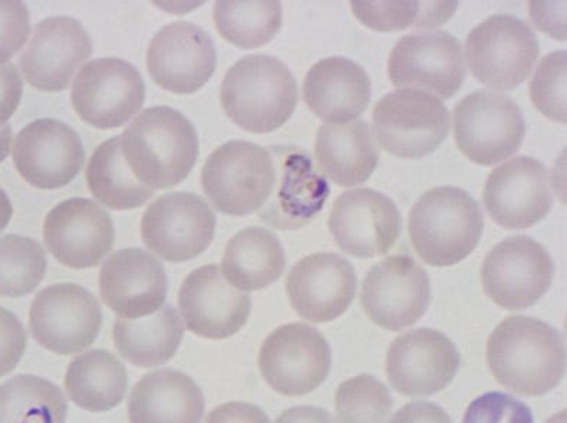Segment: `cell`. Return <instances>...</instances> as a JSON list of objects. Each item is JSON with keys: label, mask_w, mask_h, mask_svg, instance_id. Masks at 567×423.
I'll return each instance as SVG.
<instances>
[{"label": "cell", "mask_w": 567, "mask_h": 423, "mask_svg": "<svg viewBox=\"0 0 567 423\" xmlns=\"http://www.w3.org/2000/svg\"><path fill=\"white\" fill-rule=\"evenodd\" d=\"M486 361L492 375L516 395L540 396L559 385L566 347L559 332L536 318H506L491 333Z\"/></svg>", "instance_id": "1"}, {"label": "cell", "mask_w": 567, "mask_h": 423, "mask_svg": "<svg viewBox=\"0 0 567 423\" xmlns=\"http://www.w3.org/2000/svg\"><path fill=\"white\" fill-rule=\"evenodd\" d=\"M121 147L134 176L153 190H166L186 180L198 157L196 128L167 106L138 114L121 136Z\"/></svg>", "instance_id": "2"}, {"label": "cell", "mask_w": 567, "mask_h": 423, "mask_svg": "<svg viewBox=\"0 0 567 423\" xmlns=\"http://www.w3.org/2000/svg\"><path fill=\"white\" fill-rule=\"evenodd\" d=\"M220 102L238 127L271 133L290 121L298 86L290 69L268 54H250L233 64L220 87Z\"/></svg>", "instance_id": "3"}, {"label": "cell", "mask_w": 567, "mask_h": 423, "mask_svg": "<svg viewBox=\"0 0 567 423\" xmlns=\"http://www.w3.org/2000/svg\"><path fill=\"white\" fill-rule=\"evenodd\" d=\"M412 247L432 267H452L474 252L484 233L480 204L457 187H435L410 213Z\"/></svg>", "instance_id": "4"}, {"label": "cell", "mask_w": 567, "mask_h": 423, "mask_svg": "<svg viewBox=\"0 0 567 423\" xmlns=\"http://www.w3.org/2000/svg\"><path fill=\"white\" fill-rule=\"evenodd\" d=\"M276 166L268 148L233 141L208 156L202 172L203 190L218 212L243 217L258 213L272 192Z\"/></svg>", "instance_id": "5"}, {"label": "cell", "mask_w": 567, "mask_h": 423, "mask_svg": "<svg viewBox=\"0 0 567 423\" xmlns=\"http://www.w3.org/2000/svg\"><path fill=\"white\" fill-rule=\"evenodd\" d=\"M539 53L534 29L512 14L487 18L466 39L471 73L495 91L520 86L534 71Z\"/></svg>", "instance_id": "6"}, {"label": "cell", "mask_w": 567, "mask_h": 423, "mask_svg": "<svg viewBox=\"0 0 567 423\" xmlns=\"http://www.w3.org/2000/svg\"><path fill=\"white\" fill-rule=\"evenodd\" d=\"M372 127L385 152L416 161L430 156L445 142L450 113L430 93L400 89L375 104Z\"/></svg>", "instance_id": "7"}, {"label": "cell", "mask_w": 567, "mask_h": 423, "mask_svg": "<svg viewBox=\"0 0 567 423\" xmlns=\"http://www.w3.org/2000/svg\"><path fill=\"white\" fill-rule=\"evenodd\" d=\"M455 141L460 151L480 166H494L519 151L526 134L524 114L505 94H467L454 109Z\"/></svg>", "instance_id": "8"}, {"label": "cell", "mask_w": 567, "mask_h": 423, "mask_svg": "<svg viewBox=\"0 0 567 423\" xmlns=\"http://www.w3.org/2000/svg\"><path fill=\"white\" fill-rule=\"evenodd\" d=\"M330 343L307 323H287L262 342L258 368L264 381L284 396H305L330 375Z\"/></svg>", "instance_id": "9"}, {"label": "cell", "mask_w": 567, "mask_h": 423, "mask_svg": "<svg viewBox=\"0 0 567 423\" xmlns=\"http://www.w3.org/2000/svg\"><path fill=\"white\" fill-rule=\"evenodd\" d=\"M550 254L534 238L515 236L496 244L482 266V288L507 311L534 307L554 281Z\"/></svg>", "instance_id": "10"}, {"label": "cell", "mask_w": 567, "mask_h": 423, "mask_svg": "<svg viewBox=\"0 0 567 423\" xmlns=\"http://www.w3.org/2000/svg\"><path fill=\"white\" fill-rule=\"evenodd\" d=\"M146 86L132 63L116 58L84 64L72 87V106L83 122L101 131L122 127L142 111Z\"/></svg>", "instance_id": "11"}, {"label": "cell", "mask_w": 567, "mask_h": 423, "mask_svg": "<svg viewBox=\"0 0 567 423\" xmlns=\"http://www.w3.org/2000/svg\"><path fill=\"white\" fill-rule=\"evenodd\" d=\"M101 303L76 283H56L34 298L29 328L39 345L59 355L87 350L102 330Z\"/></svg>", "instance_id": "12"}, {"label": "cell", "mask_w": 567, "mask_h": 423, "mask_svg": "<svg viewBox=\"0 0 567 423\" xmlns=\"http://www.w3.org/2000/svg\"><path fill=\"white\" fill-rule=\"evenodd\" d=\"M431 282L410 256H391L375 264L362 281V308L378 327L396 332L414 326L431 306Z\"/></svg>", "instance_id": "13"}, {"label": "cell", "mask_w": 567, "mask_h": 423, "mask_svg": "<svg viewBox=\"0 0 567 423\" xmlns=\"http://www.w3.org/2000/svg\"><path fill=\"white\" fill-rule=\"evenodd\" d=\"M216 216L202 197L172 193L158 197L142 218V238L148 250L168 262H186L210 247Z\"/></svg>", "instance_id": "14"}, {"label": "cell", "mask_w": 567, "mask_h": 423, "mask_svg": "<svg viewBox=\"0 0 567 423\" xmlns=\"http://www.w3.org/2000/svg\"><path fill=\"white\" fill-rule=\"evenodd\" d=\"M388 72L395 87L451 99L466 76L462 44L444 31L406 34L392 49Z\"/></svg>", "instance_id": "15"}, {"label": "cell", "mask_w": 567, "mask_h": 423, "mask_svg": "<svg viewBox=\"0 0 567 423\" xmlns=\"http://www.w3.org/2000/svg\"><path fill=\"white\" fill-rule=\"evenodd\" d=\"M276 166V182L258 217L277 230H298L322 212L331 188L305 148H268Z\"/></svg>", "instance_id": "16"}, {"label": "cell", "mask_w": 567, "mask_h": 423, "mask_svg": "<svg viewBox=\"0 0 567 423\" xmlns=\"http://www.w3.org/2000/svg\"><path fill=\"white\" fill-rule=\"evenodd\" d=\"M461 367L460 351L444 333L420 328L402 333L386 355L391 386L405 396H431L445 390Z\"/></svg>", "instance_id": "17"}, {"label": "cell", "mask_w": 567, "mask_h": 423, "mask_svg": "<svg viewBox=\"0 0 567 423\" xmlns=\"http://www.w3.org/2000/svg\"><path fill=\"white\" fill-rule=\"evenodd\" d=\"M550 186V174L544 163L515 157L489 174L484 204L497 226L525 230L544 220L554 207Z\"/></svg>", "instance_id": "18"}, {"label": "cell", "mask_w": 567, "mask_h": 423, "mask_svg": "<svg viewBox=\"0 0 567 423\" xmlns=\"http://www.w3.org/2000/svg\"><path fill=\"white\" fill-rule=\"evenodd\" d=\"M328 227L337 246L357 258L384 256L401 236L395 203L372 188L341 194L332 204Z\"/></svg>", "instance_id": "19"}, {"label": "cell", "mask_w": 567, "mask_h": 423, "mask_svg": "<svg viewBox=\"0 0 567 423\" xmlns=\"http://www.w3.org/2000/svg\"><path fill=\"white\" fill-rule=\"evenodd\" d=\"M12 156L23 180L41 190H56L81 173L84 148L79 134L68 124L41 118L19 132Z\"/></svg>", "instance_id": "20"}, {"label": "cell", "mask_w": 567, "mask_h": 423, "mask_svg": "<svg viewBox=\"0 0 567 423\" xmlns=\"http://www.w3.org/2000/svg\"><path fill=\"white\" fill-rule=\"evenodd\" d=\"M217 52L210 34L188 22L167 24L153 38L147 71L164 91L193 94L210 81Z\"/></svg>", "instance_id": "21"}, {"label": "cell", "mask_w": 567, "mask_h": 423, "mask_svg": "<svg viewBox=\"0 0 567 423\" xmlns=\"http://www.w3.org/2000/svg\"><path fill=\"white\" fill-rule=\"evenodd\" d=\"M92 53V39L81 22L54 17L37 24L19 64L24 81L32 87L62 92L71 86L74 73Z\"/></svg>", "instance_id": "22"}, {"label": "cell", "mask_w": 567, "mask_h": 423, "mask_svg": "<svg viewBox=\"0 0 567 423\" xmlns=\"http://www.w3.org/2000/svg\"><path fill=\"white\" fill-rule=\"evenodd\" d=\"M178 308L188 330L206 340H227L246 326L251 297L226 280L221 268H197L182 283Z\"/></svg>", "instance_id": "23"}, {"label": "cell", "mask_w": 567, "mask_h": 423, "mask_svg": "<svg viewBox=\"0 0 567 423\" xmlns=\"http://www.w3.org/2000/svg\"><path fill=\"white\" fill-rule=\"evenodd\" d=\"M354 266L332 252L311 254L288 272L286 288L291 307L315 323L336 321L344 316L357 292Z\"/></svg>", "instance_id": "24"}, {"label": "cell", "mask_w": 567, "mask_h": 423, "mask_svg": "<svg viewBox=\"0 0 567 423\" xmlns=\"http://www.w3.org/2000/svg\"><path fill=\"white\" fill-rule=\"evenodd\" d=\"M43 238L59 262L84 270L103 261L112 251L114 227L111 216L89 198H69L49 212Z\"/></svg>", "instance_id": "25"}, {"label": "cell", "mask_w": 567, "mask_h": 423, "mask_svg": "<svg viewBox=\"0 0 567 423\" xmlns=\"http://www.w3.org/2000/svg\"><path fill=\"white\" fill-rule=\"evenodd\" d=\"M101 296L121 320L152 316L167 297L163 264L141 248L113 252L101 270Z\"/></svg>", "instance_id": "26"}, {"label": "cell", "mask_w": 567, "mask_h": 423, "mask_svg": "<svg viewBox=\"0 0 567 423\" xmlns=\"http://www.w3.org/2000/svg\"><path fill=\"white\" fill-rule=\"evenodd\" d=\"M310 111L328 124L352 122L367 111L371 81L365 69L347 58H326L310 69L302 84Z\"/></svg>", "instance_id": "27"}, {"label": "cell", "mask_w": 567, "mask_h": 423, "mask_svg": "<svg viewBox=\"0 0 567 423\" xmlns=\"http://www.w3.org/2000/svg\"><path fill=\"white\" fill-rule=\"evenodd\" d=\"M131 423H202L206 403L197 383L181 371L147 373L127 402Z\"/></svg>", "instance_id": "28"}, {"label": "cell", "mask_w": 567, "mask_h": 423, "mask_svg": "<svg viewBox=\"0 0 567 423\" xmlns=\"http://www.w3.org/2000/svg\"><path fill=\"white\" fill-rule=\"evenodd\" d=\"M318 171L340 187H354L370 180L380 162V148L370 124H324L316 138Z\"/></svg>", "instance_id": "29"}, {"label": "cell", "mask_w": 567, "mask_h": 423, "mask_svg": "<svg viewBox=\"0 0 567 423\" xmlns=\"http://www.w3.org/2000/svg\"><path fill=\"white\" fill-rule=\"evenodd\" d=\"M286 251L276 234L248 227L228 241L223 256V274L240 291H258L278 281L286 268Z\"/></svg>", "instance_id": "30"}, {"label": "cell", "mask_w": 567, "mask_h": 423, "mask_svg": "<svg viewBox=\"0 0 567 423\" xmlns=\"http://www.w3.org/2000/svg\"><path fill=\"white\" fill-rule=\"evenodd\" d=\"M184 323L172 306L144 317L121 320L113 328V341L124 360L138 368L161 367L171 361L181 347Z\"/></svg>", "instance_id": "31"}, {"label": "cell", "mask_w": 567, "mask_h": 423, "mask_svg": "<svg viewBox=\"0 0 567 423\" xmlns=\"http://www.w3.org/2000/svg\"><path fill=\"white\" fill-rule=\"evenodd\" d=\"M126 368L113 353L93 350L69 363L64 388L74 405L93 413L116 407L126 396Z\"/></svg>", "instance_id": "32"}, {"label": "cell", "mask_w": 567, "mask_h": 423, "mask_svg": "<svg viewBox=\"0 0 567 423\" xmlns=\"http://www.w3.org/2000/svg\"><path fill=\"white\" fill-rule=\"evenodd\" d=\"M86 182L94 198L116 212L142 207L156 192L138 182L128 168L122 154L121 136L109 138L93 152Z\"/></svg>", "instance_id": "33"}, {"label": "cell", "mask_w": 567, "mask_h": 423, "mask_svg": "<svg viewBox=\"0 0 567 423\" xmlns=\"http://www.w3.org/2000/svg\"><path fill=\"white\" fill-rule=\"evenodd\" d=\"M68 401L53 382L18 375L0 385V423H64Z\"/></svg>", "instance_id": "34"}, {"label": "cell", "mask_w": 567, "mask_h": 423, "mask_svg": "<svg viewBox=\"0 0 567 423\" xmlns=\"http://www.w3.org/2000/svg\"><path fill=\"white\" fill-rule=\"evenodd\" d=\"M214 22L226 41L240 49H257L280 32L282 7L280 2H217Z\"/></svg>", "instance_id": "35"}, {"label": "cell", "mask_w": 567, "mask_h": 423, "mask_svg": "<svg viewBox=\"0 0 567 423\" xmlns=\"http://www.w3.org/2000/svg\"><path fill=\"white\" fill-rule=\"evenodd\" d=\"M351 9L372 31L396 32L440 27L450 21L457 2H351Z\"/></svg>", "instance_id": "36"}, {"label": "cell", "mask_w": 567, "mask_h": 423, "mask_svg": "<svg viewBox=\"0 0 567 423\" xmlns=\"http://www.w3.org/2000/svg\"><path fill=\"white\" fill-rule=\"evenodd\" d=\"M48 257L33 238L0 237V297L21 298L37 290L47 274Z\"/></svg>", "instance_id": "37"}, {"label": "cell", "mask_w": 567, "mask_h": 423, "mask_svg": "<svg viewBox=\"0 0 567 423\" xmlns=\"http://www.w3.org/2000/svg\"><path fill=\"white\" fill-rule=\"evenodd\" d=\"M392 406L390 390L365 373L342 382L336 393L337 423H390Z\"/></svg>", "instance_id": "38"}, {"label": "cell", "mask_w": 567, "mask_h": 423, "mask_svg": "<svg viewBox=\"0 0 567 423\" xmlns=\"http://www.w3.org/2000/svg\"><path fill=\"white\" fill-rule=\"evenodd\" d=\"M566 63V51L547 54L529 84L530 99L537 111L561 124L567 121Z\"/></svg>", "instance_id": "39"}, {"label": "cell", "mask_w": 567, "mask_h": 423, "mask_svg": "<svg viewBox=\"0 0 567 423\" xmlns=\"http://www.w3.org/2000/svg\"><path fill=\"white\" fill-rule=\"evenodd\" d=\"M462 423H535L529 406L502 392H487L471 402Z\"/></svg>", "instance_id": "40"}, {"label": "cell", "mask_w": 567, "mask_h": 423, "mask_svg": "<svg viewBox=\"0 0 567 423\" xmlns=\"http://www.w3.org/2000/svg\"><path fill=\"white\" fill-rule=\"evenodd\" d=\"M31 34V14L22 2H0V63H8Z\"/></svg>", "instance_id": "41"}, {"label": "cell", "mask_w": 567, "mask_h": 423, "mask_svg": "<svg viewBox=\"0 0 567 423\" xmlns=\"http://www.w3.org/2000/svg\"><path fill=\"white\" fill-rule=\"evenodd\" d=\"M28 345V332L11 311L0 307V376L12 372Z\"/></svg>", "instance_id": "42"}, {"label": "cell", "mask_w": 567, "mask_h": 423, "mask_svg": "<svg viewBox=\"0 0 567 423\" xmlns=\"http://www.w3.org/2000/svg\"><path fill=\"white\" fill-rule=\"evenodd\" d=\"M23 96V81L21 73L13 63H0V126L7 124Z\"/></svg>", "instance_id": "43"}, {"label": "cell", "mask_w": 567, "mask_h": 423, "mask_svg": "<svg viewBox=\"0 0 567 423\" xmlns=\"http://www.w3.org/2000/svg\"><path fill=\"white\" fill-rule=\"evenodd\" d=\"M206 423H271L266 412L247 402H228L208 413Z\"/></svg>", "instance_id": "44"}, {"label": "cell", "mask_w": 567, "mask_h": 423, "mask_svg": "<svg viewBox=\"0 0 567 423\" xmlns=\"http://www.w3.org/2000/svg\"><path fill=\"white\" fill-rule=\"evenodd\" d=\"M391 423H454L441 406L432 402H411L395 413Z\"/></svg>", "instance_id": "45"}, {"label": "cell", "mask_w": 567, "mask_h": 423, "mask_svg": "<svg viewBox=\"0 0 567 423\" xmlns=\"http://www.w3.org/2000/svg\"><path fill=\"white\" fill-rule=\"evenodd\" d=\"M276 423H334L331 413L317 406H295L284 411Z\"/></svg>", "instance_id": "46"}, {"label": "cell", "mask_w": 567, "mask_h": 423, "mask_svg": "<svg viewBox=\"0 0 567 423\" xmlns=\"http://www.w3.org/2000/svg\"><path fill=\"white\" fill-rule=\"evenodd\" d=\"M13 216V207L11 198L0 188V233L4 230L11 223Z\"/></svg>", "instance_id": "47"}, {"label": "cell", "mask_w": 567, "mask_h": 423, "mask_svg": "<svg viewBox=\"0 0 567 423\" xmlns=\"http://www.w3.org/2000/svg\"><path fill=\"white\" fill-rule=\"evenodd\" d=\"M13 141L12 127L9 124L0 126V163L7 161Z\"/></svg>", "instance_id": "48"}, {"label": "cell", "mask_w": 567, "mask_h": 423, "mask_svg": "<svg viewBox=\"0 0 567 423\" xmlns=\"http://www.w3.org/2000/svg\"><path fill=\"white\" fill-rule=\"evenodd\" d=\"M545 423H566V411L556 413L555 416H551L550 420Z\"/></svg>", "instance_id": "49"}]
</instances>
